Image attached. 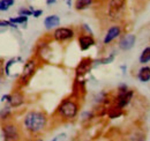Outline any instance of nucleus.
<instances>
[{"mask_svg": "<svg viewBox=\"0 0 150 141\" xmlns=\"http://www.w3.org/2000/svg\"><path fill=\"white\" fill-rule=\"evenodd\" d=\"M1 135L4 137L2 140H18L20 137L19 130L15 125L13 124H6L2 126V130H1Z\"/></svg>", "mask_w": 150, "mask_h": 141, "instance_id": "39448f33", "label": "nucleus"}, {"mask_svg": "<svg viewBox=\"0 0 150 141\" xmlns=\"http://www.w3.org/2000/svg\"><path fill=\"white\" fill-rule=\"evenodd\" d=\"M23 124H24L25 130L30 134H38L45 128L47 124V118L45 113L40 111H30L25 115Z\"/></svg>", "mask_w": 150, "mask_h": 141, "instance_id": "f257e3e1", "label": "nucleus"}, {"mask_svg": "<svg viewBox=\"0 0 150 141\" xmlns=\"http://www.w3.org/2000/svg\"><path fill=\"white\" fill-rule=\"evenodd\" d=\"M42 14H43V11H42V9H35L33 15H34V18L38 19L39 16H40V15H42Z\"/></svg>", "mask_w": 150, "mask_h": 141, "instance_id": "a878e982", "label": "nucleus"}, {"mask_svg": "<svg viewBox=\"0 0 150 141\" xmlns=\"http://www.w3.org/2000/svg\"><path fill=\"white\" fill-rule=\"evenodd\" d=\"M114 58H115V53L112 52L109 57H106V58H103V59H100V60H97L96 63H98V64H103V65H106V64H111L113 60H114Z\"/></svg>", "mask_w": 150, "mask_h": 141, "instance_id": "412c9836", "label": "nucleus"}, {"mask_svg": "<svg viewBox=\"0 0 150 141\" xmlns=\"http://www.w3.org/2000/svg\"><path fill=\"white\" fill-rule=\"evenodd\" d=\"M34 11H35V9H34L31 6H30V8H29V9H27V8H24V7H23V8H21V9L19 11V15L30 16V15H33V14H34Z\"/></svg>", "mask_w": 150, "mask_h": 141, "instance_id": "4be33fe9", "label": "nucleus"}, {"mask_svg": "<svg viewBox=\"0 0 150 141\" xmlns=\"http://www.w3.org/2000/svg\"><path fill=\"white\" fill-rule=\"evenodd\" d=\"M108 116L111 118V119H114V118H118L120 116H122V108H120L119 105H114L111 106L108 109Z\"/></svg>", "mask_w": 150, "mask_h": 141, "instance_id": "2eb2a0df", "label": "nucleus"}, {"mask_svg": "<svg viewBox=\"0 0 150 141\" xmlns=\"http://www.w3.org/2000/svg\"><path fill=\"white\" fill-rule=\"evenodd\" d=\"M93 65H94V61H93L91 58H84V59H82L80 61V64L77 65L76 70H75L76 75L77 76H83L84 74H87L88 72H90Z\"/></svg>", "mask_w": 150, "mask_h": 141, "instance_id": "0eeeda50", "label": "nucleus"}, {"mask_svg": "<svg viewBox=\"0 0 150 141\" xmlns=\"http://www.w3.org/2000/svg\"><path fill=\"white\" fill-rule=\"evenodd\" d=\"M75 33L73 29L71 28H56V30L53 31V38L57 42H65V41H69L74 37Z\"/></svg>", "mask_w": 150, "mask_h": 141, "instance_id": "423d86ee", "label": "nucleus"}, {"mask_svg": "<svg viewBox=\"0 0 150 141\" xmlns=\"http://www.w3.org/2000/svg\"><path fill=\"white\" fill-rule=\"evenodd\" d=\"M57 112H58V115H59L62 119L72 120V119H74L75 117L77 116L79 105H77V103L75 102L74 100H72V98H66V100H64V101L60 103V105L58 106Z\"/></svg>", "mask_w": 150, "mask_h": 141, "instance_id": "f03ea898", "label": "nucleus"}, {"mask_svg": "<svg viewBox=\"0 0 150 141\" xmlns=\"http://www.w3.org/2000/svg\"><path fill=\"white\" fill-rule=\"evenodd\" d=\"M23 102H24V97H23V95L20 94V93H14V94H12V95H11V98H9V101H8L9 105L12 106V108H18V106L22 105Z\"/></svg>", "mask_w": 150, "mask_h": 141, "instance_id": "ddd939ff", "label": "nucleus"}, {"mask_svg": "<svg viewBox=\"0 0 150 141\" xmlns=\"http://www.w3.org/2000/svg\"><path fill=\"white\" fill-rule=\"evenodd\" d=\"M0 26H1L2 28H4V27H12V28H15V29L18 28V26H16L15 23L11 22L9 20H8V21H4V20H2V21L0 22Z\"/></svg>", "mask_w": 150, "mask_h": 141, "instance_id": "5701e85b", "label": "nucleus"}, {"mask_svg": "<svg viewBox=\"0 0 150 141\" xmlns=\"http://www.w3.org/2000/svg\"><path fill=\"white\" fill-rule=\"evenodd\" d=\"M60 24V18L53 14V15H49L44 20V26L47 30H51L53 28H58V26Z\"/></svg>", "mask_w": 150, "mask_h": 141, "instance_id": "f8f14e48", "label": "nucleus"}, {"mask_svg": "<svg viewBox=\"0 0 150 141\" xmlns=\"http://www.w3.org/2000/svg\"><path fill=\"white\" fill-rule=\"evenodd\" d=\"M121 70H124V73H125V70H127V67H126V66H125V65H124V66H121Z\"/></svg>", "mask_w": 150, "mask_h": 141, "instance_id": "7c9ffc66", "label": "nucleus"}, {"mask_svg": "<svg viewBox=\"0 0 150 141\" xmlns=\"http://www.w3.org/2000/svg\"><path fill=\"white\" fill-rule=\"evenodd\" d=\"M11 22L15 23V24H25L27 21H28V16H24V15H19L18 18H11L9 19Z\"/></svg>", "mask_w": 150, "mask_h": 141, "instance_id": "aec40b11", "label": "nucleus"}, {"mask_svg": "<svg viewBox=\"0 0 150 141\" xmlns=\"http://www.w3.org/2000/svg\"><path fill=\"white\" fill-rule=\"evenodd\" d=\"M140 64H142V65H146V64H148L150 61V46H147L142 53H141V56H140Z\"/></svg>", "mask_w": 150, "mask_h": 141, "instance_id": "f3484780", "label": "nucleus"}, {"mask_svg": "<svg viewBox=\"0 0 150 141\" xmlns=\"http://www.w3.org/2000/svg\"><path fill=\"white\" fill-rule=\"evenodd\" d=\"M21 60V58H12V59H9L6 64H5V73H6V75H8V76H11V68H12V66H14L18 61Z\"/></svg>", "mask_w": 150, "mask_h": 141, "instance_id": "a211bd4d", "label": "nucleus"}, {"mask_svg": "<svg viewBox=\"0 0 150 141\" xmlns=\"http://www.w3.org/2000/svg\"><path fill=\"white\" fill-rule=\"evenodd\" d=\"M94 2V0H76L75 1V8L77 11H83L86 8H88L89 6H91Z\"/></svg>", "mask_w": 150, "mask_h": 141, "instance_id": "dca6fc26", "label": "nucleus"}, {"mask_svg": "<svg viewBox=\"0 0 150 141\" xmlns=\"http://www.w3.org/2000/svg\"><path fill=\"white\" fill-rule=\"evenodd\" d=\"M65 2H66V4H67V6H68V7H69V8H71V7H72V0H65Z\"/></svg>", "mask_w": 150, "mask_h": 141, "instance_id": "c756f323", "label": "nucleus"}, {"mask_svg": "<svg viewBox=\"0 0 150 141\" xmlns=\"http://www.w3.org/2000/svg\"><path fill=\"white\" fill-rule=\"evenodd\" d=\"M83 28L90 34V35H93V31H91V29H90V27H88V24H83Z\"/></svg>", "mask_w": 150, "mask_h": 141, "instance_id": "cd10ccee", "label": "nucleus"}, {"mask_svg": "<svg viewBox=\"0 0 150 141\" xmlns=\"http://www.w3.org/2000/svg\"><path fill=\"white\" fill-rule=\"evenodd\" d=\"M135 42H136V36L133 35V34H127L120 39L119 49L122 51H128L135 45Z\"/></svg>", "mask_w": 150, "mask_h": 141, "instance_id": "6e6552de", "label": "nucleus"}, {"mask_svg": "<svg viewBox=\"0 0 150 141\" xmlns=\"http://www.w3.org/2000/svg\"><path fill=\"white\" fill-rule=\"evenodd\" d=\"M66 139V134H60V135H58L56 138H53L52 140L53 141H58V140H65Z\"/></svg>", "mask_w": 150, "mask_h": 141, "instance_id": "bb28decb", "label": "nucleus"}, {"mask_svg": "<svg viewBox=\"0 0 150 141\" xmlns=\"http://www.w3.org/2000/svg\"><path fill=\"white\" fill-rule=\"evenodd\" d=\"M120 33H121V29H120L119 26H112V27L108 30L106 35H105V37H104V39H103V44H104V45L110 44L111 42H113L115 38H118V37L120 36Z\"/></svg>", "mask_w": 150, "mask_h": 141, "instance_id": "1a4fd4ad", "label": "nucleus"}, {"mask_svg": "<svg viewBox=\"0 0 150 141\" xmlns=\"http://www.w3.org/2000/svg\"><path fill=\"white\" fill-rule=\"evenodd\" d=\"M133 96H134V91L131 90V89H128V91L122 94V95H117V105H119L122 109L126 108L131 103Z\"/></svg>", "mask_w": 150, "mask_h": 141, "instance_id": "9b49d317", "label": "nucleus"}, {"mask_svg": "<svg viewBox=\"0 0 150 141\" xmlns=\"http://www.w3.org/2000/svg\"><path fill=\"white\" fill-rule=\"evenodd\" d=\"M137 78L141 82H148L150 81V67L149 66H143L141 67L139 73H137Z\"/></svg>", "mask_w": 150, "mask_h": 141, "instance_id": "4468645a", "label": "nucleus"}, {"mask_svg": "<svg viewBox=\"0 0 150 141\" xmlns=\"http://www.w3.org/2000/svg\"><path fill=\"white\" fill-rule=\"evenodd\" d=\"M57 0H46V5H53L56 4Z\"/></svg>", "mask_w": 150, "mask_h": 141, "instance_id": "c85d7f7f", "label": "nucleus"}, {"mask_svg": "<svg viewBox=\"0 0 150 141\" xmlns=\"http://www.w3.org/2000/svg\"><path fill=\"white\" fill-rule=\"evenodd\" d=\"M126 5V0H110L108 14L111 19H118L124 12Z\"/></svg>", "mask_w": 150, "mask_h": 141, "instance_id": "7ed1b4c3", "label": "nucleus"}, {"mask_svg": "<svg viewBox=\"0 0 150 141\" xmlns=\"http://www.w3.org/2000/svg\"><path fill=\"white\" fill-rule=\"evenodd\" d=\"M14 1H15V0H1V1H0V9H1L2 12L7 11L9 7H12V6L14 5Z\"/></svg>", "mask_w": 150, "mask_h": 141, "instance_id": "6ab92c4d", "label": "nucleus"}, {"mask_svg": "<svg viewBox=\"0 0 150 141\" xmlns=\"http://www.w3.org/2000/svg\"><path fill=\"white\" fill-rule=\"evenodd\" d=\"M91 117H93V113H91V112H89V111L83 112V115H82V119H90Z\"/></svg>", "mask_w": 150, "mask_h": 141, "instance_id": "393cba45", "label": "nucleus"}, {"mask_svg": "<svg viewBox=\"0 0 150 141\" xmlns=\"http://www.w3.org/2000/svg\"><path fill=\"white\" fill-rule=\"evenodd\" d=\"M36 67H37V63L34 59H31V60H29V61L25 63V65L23 67V70H22V73H21L19 79V82L21 85H25L28 82V80L31 79V76L35 74Z\"/></svg>", "mask_w": 150, "mask_h": 141, "instance_id": "20e7f679", "label": "nucleus"}, {"mask_svg": "<svg viewBox=\"0 0 150 141\" xmlns=\"http://www.w3.org/2000/svg\"><path fill=\"white\" fill-rule=\"evenodd\" d=\"M96 44L93 35H82L79 37V45L82 51H86Z\"/></svg>", "mask_w": 150, "mask_h": 141, "instance_id": "9d476101", "label": "nucleus"}, {"mask_svg": "<svg viewBox=\"0 0 150 141\" xmlns=\"http://www.w3.org/2000/svg\"><path fill=\"white\" fill-rule=\"evenodd\" d=\"M9 106H6V108H2V109H1V119H2V120H5V118H6V117L9 115V112H11Z\"/></svg>", "mask_w": 150, "mask_h": 141, "instance_id": "b1692460", "label": "nucleus"}]
</instances>
